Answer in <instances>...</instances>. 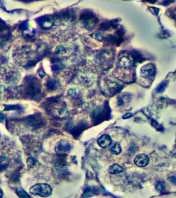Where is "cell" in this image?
Returning <instances> with one entry per match:
<instances>
[{
    "instance_id": "obj_23",
    "label": "cell",
    "mask_w": 176,
    "mask_h": 198,
    "mask_svg": "<svg viewBox=\"0 0 176 198\" xmlns=\"http://www.w3.org/2000/svg\"><path fill=\"white\" fill-rule=\"evenodd\" d=\"M2 197H3V191L1 189H0V198H2Z\"/></svg>"
},
{
    "instance_id": "obj_19",
    "label": "cell",
    "mask_w": 176,
    "mask_h": 198,
    "mask_svg": "<svg viewBox=\"0 0 176 198\" xmlns=\"http://www.w3.org/2000/svg\"><path fill=\"white\" fill-rule=\"evenodd\" d=\"M164 188V184L161 182L158 183L157 185H156V189H157L159 192H162V191H163Z\"/></svg>"
},
{
    "instance_id": "obj_4",
    "label": "cell",
    "mask_w": 176,
    "mask_h": 198,
    "mask_svg": "<svg viewBox=\"0 0 176 198\" xmlns=\"http://www.w3.org/2000/svg\"><path fill=\"white\" fill-rule=\"evenodd\" d=\"M81 20L82 24L85 26V28L88 29L92 28L96 24V19L90 15H84L81 16Z\"/></svg>"
},
{
    "instance_id": "obj_1",
    "label": "cell",
    "mask_w": 176,
    "mask_h": 198,
    "mask_svg": "<svg viewBox=\"0 0 176 198\" xmlns=\"http://www.w3.org/2000/svg\"><path fill=\"white\" fill-rule=\"evenodd\" d=\"M30 193L42 197H47L52 193V188L47 184H36L30 189Z\"/></svg>"
},
{
    "instance_id": "obj_20",
    "label": "cell",
    "mask_w": 176,
    "mask_h": 198,
    "mask_svg": "<svg viewBox=\"0 0 176 198\" xmlns=\"http://www.w3.org/2000/svg\"><path fill=\"white\" fill-rule=\"evenodd\" d=\"M169 180H170L172 183H174V184H176V176H174V177H169Z\"/></svg>"
},
{
    "instance_id": "obj_11",
    "label": "cell",
    "mask_w": 176,
    "mask_h": 198,
    "mask_svg": "<svg viewBox=\"0 0 176 198\" xmlns=\"http://www.w3.org/2000/svg\"><path fill=\"white\" fill-rule=\"evenodd\" d=\"M121 149L122 148L121 145L118 143H115L114 144H112L110 145V147H109V151H110L112 153L116 155L120 153L121 152Z\"/></svg>"
},
{
    "instance_id": "obj_18",
    "label": "cell",
    "mask_w": 176,
    "mask_h": 198,
    "mask_svg": "<svg viewBox=\"0 0 176 198\" xmlns=\"http://www.w3.org/2000/svg\"><path fill=\"white\" fill-rule=\"evenodd\" d=\"M7 163V159L4 156H0V167H3Z\"/></svg>"
},
{
    "instance_id": "obj_8",
    "label": "cell",
    "mask_w": 176,
    "mask_h": 198,
    "mask_svg": "<svg viewBox=\"0 0 176 198\" xmlns=\"http://www.w3.org/2000/svg\"><path fill=\"white\" fill-rule=\"evenodd\" d=\"M55 167L56 170L58 171L59 173H64L67 171V168H66L65 164L62 161H58L55 165Z\"/></svg>"
},
{
    "instance_id": "obj_21",
    "label": "cell",
    "mask_w": 176,
    "mask_h": 198,
    "mask_svg": "<svg viewBox=\"0 0 176 198\" xmlns=\"http://www.w3.org/2000/svg\"><path fill=\"white\" fill-rule=\"evenodd\" d=\"M4 119H5V116H4V115L2 113H1V112H0V123H1V122H3L4 120Z\"/></svg>"
},
{
    "instance_id": "obj_5",
    "label": "cell",
    "mask_w": 176,
    "mask_h": 198,
    "mask_svg": "<svg viewBox=\"0 0 176 198\" xmlns=\"http://www.w3.org/2000/svg\"><path fill=\"white\" fill-rule=\"evenodd\" d=\"M118 65L122 68H130L133 65V59L129 55H122L118 61Z\"/></svg>"
},
{
    "instance_id": "obj_7",
    "label": "cell",
    "mask_w": 176,
    "mask_h": 198,
    "mask_svg": "<svg viewBox=\"0 0 176 198\" xmlns=\"http://www.w3.org/2000/svg\"><path fill=\"white\" fill-rule=\"evenodd\" d=\"M71 148V145L68 142L65 140H62L57 144L56 147V150L59 153L67 152Z\"/></svg>"
},
{
    "instance_id": "obj_12",
    "label": "cell",
    "mask_w": 176,
    "mask_h": 198,
    "mask_svg": "<svg viewBox=\"0 0 176 198\" xmlns=\"http://www.w3.org/2000/svg\"><path fill=\"white\" fill-rule=\"evenodd\" d=\"M108 87L112 93H115V92L118 91L119 88L121 87V85L117 82L111 81L108 83Z\"/></svg>"
},
{
    "instance_id": "obj_9",
    "label": "cell",
    "mask_w": 176,
    "mask_h": 198,
    "mask_svg": "<svg viewBox=\"0 0 176 198\" xmlns=\"http://www.w3.org/2000/svg\"><path fill=\"white\" fill-rule=\"evenodd\" d=\"M109 172L112 174H118L123 172V169L118 164H113L109 168Z\"/></svg>"
},
{
    "instance_id": "obj_15",
    "label": "cell",
    "mask_w": 176,
    "mask_h": 198,
    "mask_svg": "<svg viewBox=\"0 0 176 198\" xmlns=\"http://www.w3.org/2000/svg\"><path fill=\"white\" fill-rule=\"evenodd\" d=\"M166 86H167V83H166L165 82H162L158 85V87L156 88V91H157L158 93H161V92H162L165 90Z\"/></svg>"
},
{
    "instance_id": "obj_6",
    "label": "cell",
    "mask_w": 176,
    "mask_h": 198,
    "mask_svg": "<svg viewBox=\"0 0 176 198\" xmlns=\"http://www.w3.org/2000/svg\"><path fill=\"white\" fill-rule=\"evenodd\" d=\"M97 143L99 146L102 148H106L111 145L112 138L107 134H104L98 139Z\"/></svg>"
},
{
    "instance_id": "obj_3",
    "label": "cell",
    "mask_w": 176,
    "mask_h": 198,
    "mask_svg": "<svg viewBox=\"0 0 176 198\" xmlns=\"http://www.w3.org/2000/svg\"><path fill=\"white\" fill-rule=\"evenodd\" d=\"M149 158L146 154H139L135 158L134 163L136 166L140 167H144L149 164Z\"/></svg>"
},
{
    "instance_id": "obj_17",
    "label": "cell",
    "mask_w": 176,
    "mask_h": 198,
    "mask_svg": "<svg viewBox=\"0 0 176 198\" xmlns=\"http://www.w3.org/2000/svg\"><path fill=\"white\" fill-rule=\"evenodd\" d=\"M17 195L19 197V198H30L28 195L26 194L25 192H24V191L21 190L17 191Z\"/></svg>"
},
{
    "instance_id": "obj_2",
    "label": "cell",
    "mask_w": 176,
    "mask_h": 198,
    "mask_svg": "<svg viewBox=\"0 0 176 198\" xmlns=\"http://www.w3.org/2000/svg\"><path fill=\"white\" fill-rule=\"evenodd\" d=\"M141 76L145 78H150L155 74V68L154 64H149L141 68Z\"/></svg>"
},
{
    "instance_id": "obj_14",
    "label": "cell",
    "mask_w": 176,
    "mask_h": 198,
    "mask_svg": "<svg viewBox=\"0 0 176 198\" xmlns=\"http://www.w3.org/2000/svg\"><path fill=\"white\" fill-rule=\"evenodd\" d=\"M131 97V95L128 94H124L121 96V97L119 98V105H125L126 103H127L128 102L130 101Z\"/></svg>"
},
{
    "instance_id": "obj_16",
    "label": "cell",
    "mask_w": 176,
    "mask_h": 198,
    "mask_svg": "<svg viewBox=\"0 0 176 198\" xmlns=\"http://www.w3.org/2000/svg\"><path fill=\"white\" fill-rule=\"evenodd\" d=\"M36 160H35L34 158L31 157V158H28V160H27V164L28 166L29 167H33L35 166V165L36 164Z\"/></svg>"
},
{
    "instance_id": "obj_13",
    "label": "cell",
    "mask_w": 176,
    "mask_h": 198,
    "mask_svg": "<svg viewBox=\"0 0 176 198\" xmlns=\"http://www.w3.org/2000/svg\"><path fill=\"white\" fill-rule=\"evenodd\" d=\"M114 57V52L110 50H104L101 52V57L105 59H109Z\"/></svg>"
},
{
    "instance_id": "obj_10",
    "label": "cell",
    "mask_w": 176,
    "mask_h": 198,
    "mask_svg": "<svg viewBox=\"0 0 176 198\" xmlns=\"http://www.w3.org/2000/svg\"><path fill=\"white\" fill-rule=\"evenodd\" d=\"M54 24V20L51 17H45L42 19L41 26L44 28H50Z\"/></svg>"
},
{
    "instance_id": "obj_22",
    "label": "cell",
    "mask_w": 176,
    "mask_h": 198,
    "mask_svg": "<svg viewBox=\"0 0 176 198\" xmlns=\"http://www.w3.org/2000/svg\"><path fill=\"white\" fill-rule=\"evenodd\" d=\"M131 116V114H130V113H129V114H125V115H124V116H123V118H129Z\"/></svg>"
}]
</instances>
